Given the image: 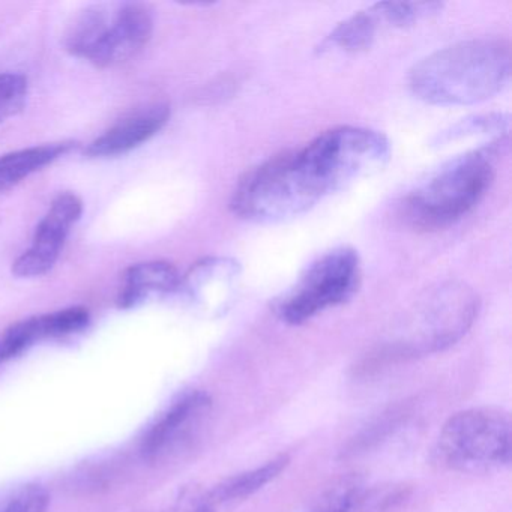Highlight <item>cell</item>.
Segmentation results:
<instances>
[{
  "instance_id": "obj_1",
  "label": "cell",
  "mask_w": 512,
  "mask_h": 512,
  "mask_svg": "<svg viewBox=\"0 0 512 512\" xmlns=\"http://www.w3.org/2000/svg\"><path fill=\"white\" fill-rule=\"evenodd\" d=\"M511 76V47L499 38L461 41L431 53L409 73L413 94L431 106H472L499 94Z\"/></svg>"
},
{
  "instance_id": "obj_2",
  "label": "cell",
  "mask_w": 512,
  "mask_h": 512,
  "mask_svg": "<svg viewBox=\"0 0 512 512\" xmlns=\"http://www.w3.org/2000/svg\"><path fill=\"white\" fill-rule=\"evenodd\" d=\"M329 194L319 169L302 148L248 173L236 187L230 208L251 223H281L310 211Z\"/></svg>"
},
{
  "instance_id": "obj_3",
  "label": "cell",
  "mask_w": 512,
  "mask_h": 512,
  "mask_svg": "<svg viewBox=\"0 0 512 512\" xmlns=\"http://www.w3.org/2000/svg\"><path fill=\"white\" fill-rule=\"evenodd\" d=\"M496 157V146H487L449 161L404 200L407 223L415 229L433 232L466 217L493 184Z\"/></svg>"
},
{
  "instance_id": "obj_4",
  "label": "cell",
  "mask_w": 512,
  "mask_h": 512,
  "mask_svg": "<svg viewBox=\"0 0 512 512\" xmlns=\"http://www.w3.org/2000/svg\"><path fill=\"white\" fill-rule=\"evenodd\" d=\"M437 461L454 472L499 469L511 460V422L502 410L473 407L452 415L440 430Z\"/></svg>"
},
{
  "instance_id": "obj_5",
  "label": "cell",
  "mask_w": 512,
  "mask_h": 512,
  "mask_svg": "<svg viewBox=\"0 0 512 512\" xmlns=\"http://www.w3.org/2000/svg\"><path fill=\"white\" fill-rule=\"evenodd\" d=\"M361 260L349 247H338L314 260L275 302V313L289 325H301L328 308L349 301L361 284Z\"/></svg>"
},
{
  "instance_id": "obj_6",
  "label": "cell",
  "mask_w": 512,
  "mask_h": 512,
  "mask_svg": "<svg viewBox=\"0 0 512 512\" xmlns=\"http://www.w3.org/2000/svg\"><path fill=\"white\" fill-rule=\"evenodd\" d=\"M478 311V295L470 287L442 284L416 305L410 317V337L398 347L410 355L448 349L472 328Z\"/></svg>"
},
{
  "instance_id": "obj_7",
  "label": "cell",
  "mask_w": 512,
  "mask_h": 512,
  "mask_svg": "<svg viewBox=\"0 0 512 512\" xmlns=\"http://www.w3.org/2000/svg\"><path fill=\"white\" fill-rule=\"evenodd\" d=\"M305 148L322 170L332 193L376 175L391 160L389 140L368 128H334L320 134Z\"/></svg>"
},
{
  "instance_id": "obj_8",
  "label": "cell",
  "mask_w": 512,
  "mask_h": 512,
  "mask_svg": "<svg viewBox=\"0 0 512 512\" xmlns=\"http://www.w3.org/2000/svg\"><path fill=\"white\" fill-rule=\"evenodd\" d=\"M83 203L76 194L62 193L53 200L46 217L38 224L32 247L14 262V275L20 278L41 277L58 262L74 223L79 221Z\"/></svg>"
},
{
  "instance_id": "obj_9",
  "label": "cell",
  "mask_w": 512,
  "mask_h": 512,
  "mask_svg": "<svg viewBox=\"0 0 512 512\" xmlns=\"http://www.w3.org/2000/svg\"><path fill=\"white\" fill-rule=\"evenodd\" d=\"M211 406L209 395L199 391L191 392L176 401L143 439V457L155 463L181 451L197 433Z\"/></svg>"
},
{
  "instance_id": "obj_10",
  "label": "cell",
  "mask_w": 512,
  "mask_h": 512,
  "mask_svg": "<svg viewBox=\"0 0 512 512\" xmlns=\"http://www.w3.org/2000/svg\"><path fill=\"white\" fill-rule=\"evenodd\" d=\"M154 20L142 4H124L110 11L109 25L89 62L100 68L113 67L134 58L151 40Z\"/></svg>"
},
{
  "instance_id": "obj_11",
  "label": "cell",
  "mask_w": 512,
  "mask_h": 512,
  "mask_svg": "<svg viewBox=\"0 0 512 512\" xmlns=\"http://www.w3.org/2000/svg\"><path fill=\"white\" fill-rule=\"evenodd\" d=\"M88 323L89 311L82 307L22 320L0 334V364L22 355L38 341L76 334L85 329Z\"/></svg>"
},
{
  "instance_id": "obj_12",
  "label": "cell",
  "mask_w": 512,
  "mask_h": 512,
  "mask_svg": "<svg viewBox=\"0 0 512 512\" xmlns=\"http://www.w3.org/2000/svg\"><path fill=\"white\" fill-rule=\"evenodd\" d=\"M170 118L167 104H152L110 128L89 145L88 155L94 158L118 157L139 148L160 133Z\"/></svg>"
},
{
  "instance_id": "obj_13",
  "label": "cell",
  "mask_w": 512,
  "mask_h": 512,
  "mask_svg": "<svg viewBox=\"0 0 512 512\" xmlns=\"http://www.w3.org/2000/svg\"><path fill=\"white\" fill-rule=\"evenodd\" d=\"M289 463V455L281 454L256 469L230 476L199 497L190 512H218L223 506L241 502L278 478Z\"/></svg>"
},
{
  "instance_id": "obj_14",
  "label": "cell",
  "mask_w": 512,
  "mask_h": 512,
  "mask_svg": "<svg viewBox=\"0 0 512 512\" xmlns=\"http://www.w3.org/2000/svg\"><path fill=\"white\" fill-rule=\"evenodd\" d=\"M242 281V266L232 257H209L197 263L181 287L196 301L232 298Z\"/></svg>"
},
{
  "instance_id": "obj_15",
  "label": "cell",
  "mask_w": 512,
  "mask_h": 512,
  "mask_svg": "<svg viewBox=\"0 0 512 512\" xmlns=\"http://www.w3.org/2000/svg\"><path fill=\"white\" fill-rule=\"evenodd\" d=\"M181 283V275L170 263H137L125 272L124 286L119 293V305L122 308L134 307L148 296L163 295L181 289Z\"/></svg>"
},
{
  "instance_id": "obj_16",
  "label": "cell",
  "mask_w": 512,
  "mask_h": 512,
  "mask_svg": "<svg viewBox=\"0 0 512 512\" xmlns=\"http://www.w3.org/2000/svg\"><path fill=\"white\" fill-rule=\"evenodd\" d=\"M386 28L377 5L359 11L337 26L320 44V52L358 53L368 49L380 29Z\"/></svg>"
},
{
  "instance_id": "obj_17",
  "label": "cell",
  "mask_w": 512,
  "mask_h": 512,
  "mask_svg": "<svg viewBox=\"0 0 512 512\" xmlns=\"http://www.w3.org/2000/svg\"><path fill=\"white\" fill-rule=\"evenodd\" d=\"M73 148V143H53L22 149L0 157V193L16 187L32 173L49 166Z\"/></svg>"
},
{
  "instance_id": "obj_18",
  "label": "cell",
  "mask_w": 512,
  "mask_h": 512,
  "mask_svg": "<svg viewBox=\"0 0 512 512\" xmlns=\"http://www.w3.org/2000/svg\"><path fill=\"white\" fill-rule=\"evenodd\" d=\"M49 506V493L40 485H17L0 490V512H47Z\"/></svg>"
},
{
  "instance_id": "obj_19",
  "label": "cell",
  "mask_w": 512,
  "mask_h": 512,
  "mask_svg": "<svg viewBox=\"0 0 512 512\" xmlns=\"http://www.w3.org/2000/svg\"><path fill=\"white\" fill-rule=\"evenodd\" d=\"M28 88V79L22 74H0V124L22 112Z\"/></svg>"
},
{
  "instance_id": "obj_20",
  "label": "cell",
  "mask_w": 512,
  "mask_h": 512,
  "mask_svg": "<svg viewBox=\"0 0 512 512\" xmlns=\"http://www.w3.org/2000/svg\"><path fill=\"white\" fill-rule=\"evenodd\" d=\"M508 128V119L503 115L475 116L472 119L460 122L452 127L448 133L443 134L440 142H451L460 137L473 136V134H502Z\"/></svg>"
},
{
  "instance_id": "obj_21",
  "label": "cell",
  "mask_w": 512,
  "mask_h": 512,
  "mask_svg": "<svg viewBox=\"0 0 512 512\" xmlns=\"http://www.w3.org/2000/svg\"><path fill=\"white\" fill-rule=\"evenodd\" d=\"M359 485L358 481H344L323 496L310 512H356Z\"/></svg>"
}]
</instances>
